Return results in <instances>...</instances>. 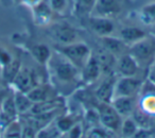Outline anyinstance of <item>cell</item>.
<instances>
[{"instance_id":"1","label":"cell","mask_w":155,"mask_h":138,"mask_svg":"<svg viewBox=\"0 0 155 138\" xmlns=\"http://www.w3.org/2000/svg\"><path fill=\"white\" fill-rule=\"evenodd\" d=\"M47 65H50L53 76L62 83L75 82L80 77V70L60 52L54 58L51 55Z\"/></svg>"},{"instance_id":"2","label":"cell","mask_w":155,"mask_h":138,"mask_svg":"<svg viewBox=\"0 0 155 138\" xmlns=\"http://www.w3.org/2000/svg\"><path fill=\"white\" fill-rule=\"evenodd\" d=\"M58 52L63 54L80 71L91 55V50L83 41H75L69 45L60 46Z\"/></svg>"},{"instance_id":"3","label":"cell","mask_w":155,"mask_h":138,"mask_svg":"<svg viewBox=\"0 0 155 138\" xmlns=\"http://www.w3.org/2000/svg\"><path fill=\"white\" fill-rule=\"evenodd\" d=\"M48 34L52 41L60 46L79 41L78 30L66 21H58L48 25Z\"/></svg>"},{"instance_id":"4","label":"cell","mask_w":155,"mask_h":138,"mask_svg":"<svg viewBox=\"0 0 155 138\" xmlns=\"http://www.w3.org/2000/svg\"><path fill=\"white\" fill-rule=\"evenodd\" d=\"M129 53L135 58L139 66L150 64L155 58V38L147 35L142 39L130 45Z\"/></svg>"},{"instance_id":"5","label":"cell","mask_w":155,"mask_h":138,"mask_svg":"<svg viewBox=\"0 0 155 138\" xmlns=\"http://www.w3.org/2000/svg\"><path fill=\"white\" fill-rule=\"evenodd\" d=\"M124 9V0H97L89 16L115 19L123 13Z\"/></svg>"},{"instance_id":"6","label":"cell","mask_w":155,"mask_h":138,"mask_svg":"<svg viewBox=\"0 0 155 138\" xmlns=\"http://www.w3.org/2000/svg\"><path fill=\"white\" fill-rule=\"evenodd\" d=\"M98 115H99V122L105 129L110 132L120 131L122 117L117 113L110 103L99 102L97 105Z\"/></svg>"},{"instance_id":"7","label":"cell","mask_w":155,"mask_h":138,"mask_svg":"<svg viewBox=\"0 0 155 138\" xmlns=\"http://www.w3.org/2000/svg\"><path fill=\"white\" fill-rule=\"evenodd\" d=\"M37 84H39V82L37 80V74H35V71L31 67L25 66L21 63L20 69L18 70L17 74L12 81L10 86L14 90L27 94Z\"/></svg>"},{"instance_id":"8","label":"cell","mask_w":155,"mask_h":138,"mask_svg":"<svg viewBox=\"0 0 155 138\" xmlns=\"http://www.w3.org/2000/svg\"><path fill=\"white\" fill-rule=\"evenodd\" d=\"M141 87L142 82L137 77H121L115 82L114 98L135 97L141 90Z\"/></svg>"},{"instance_id":"9","label":"cell","mask_w":155,"mask_h":138,"mask_svg":"<svg viewBox=\"0 0 155 138\" xmlns=\"http://www.w3.org/2000/svg\"><path fill=\"white\" fill-rule=\"evenodd\" d=\"M139 67L135 58L127 52L117 58L115 69L121 77H136L139 71Z\"/></svg>"},{"instance_id":"10","label":"cell","mask_w":155,"mask_h":138,"mask_svg":"<svg viewBox=\"0 0 155 138\" xmlns=\"http://www.w3.org/2000/svg\"><path fill=\"white\" fill-rule=\"evenodd\" d=\"M88 25L91 31L100 37L113 35L115 29H116L114 19H108V18L103 17L88 16Z\"/></svg>"},{"instance_id":"11","label":"cell","mask_w":155,"mask_h":138,"mask_svg":"<svg viewBox=\"0 0 155 138\" xmlns=\"http://www.w3.org/2000/svg\"><path fill=\"white\" fill-rule=\"evenodd\" d=\"M32 17L35 24L38 26H48L51 24L54 13L50 8L47 0H41L38 3L31 8Z\"/></svg>"},{"instance_id":"12","label":"cell","mask_w":155,"mask_h":138,"mask_svg":"<svg viewBox=\"0 0 155 138\" xmlns=\"http://www.w3.org/2000/svg\"><path fill=\"white\" fill-rule=\"evenodd\" d=\"M101 74H102V70H101V67H100L99 62L97 61L96 56L94 55V53H91V58H88L86 64L81 69L80 71L81 80L84 83H86V84H91V83L96 82L100 78Z\"/></svg>"},{"instance_id":"13","label":"cell","mask_w":155,"mask_h":138,"mask_svg":"<svg viewBox=\"0 0 155 138\" xmlns=\"http://www.w3.org/2000/svg\"><path fill=\"white\" fill-rule=\"evenodd\" d=\"M101 44H102L101 47L106 49L113 55L116 56V58H119V56L129 52L127 44H125L120 37H114L113 35L103 36L101 37Z\"/></svg>"},{"instance_id":"14","label":"cell","mask_w":155,"mask_h":138,"mask_svg":"<svg viewBox=\"0 0 155 138\" xmlns=\"http://www.w3.org/2000/svg\"><path fill=\"white\" fill-rule=\"evenodd\" d=\"M110 104L122 118L131 117L137 106L135 97H116L112 100Z\"/></svg>"},{"instance_id":"15","label":"cell","mask_w":155,"mask_h":138,"mask_svg":"<svg viewBox=\"0 0 155 138\" xmlns=\"http://www.w3.org/2000/svg\"><path fill=\"white\" fill-rule=\"evenodd\" d=\"M94 55L96 56L97 61L99 62L100 67H101V70H102V74H103V72L110 74V71H113V70L115 69L117 58L115 55H113L110 52H108L106 49H104L103 47L99 48Z\"/></svg>"},{"instance_id":"16","label":"cell","mask_w":155,"mask_h":138,"mask_svg":"<svg viewBox=\"0 0 155 138\" xmlns=\"http://www.w3.org/2000/svg\"><path fill=\"white\" fill-rule=\"evenodd\" d=\"M114 87L115 81L112 78H107L97 87L95 91L96 99L99 102L110 103L114 98Z\"/></svg>"},{"instance_id":"17","label":"cell","mask_w":155,"mask_h":138,"mask_svg":"<svg viewBox=\"0 0 155 138\" xmlns=\"http://www.w3.org/2000/svg\"><path fill=\"white\" fill-rule=\"evenodd\" d=\"M28 97L33 103H39V102H45L52 100V89L48 84H37L33 87L29 93H27Z\"/></svg>"},{"instance_id":"18","label":"cell","mask_w":155,"mask_h":138,"mask_svg":"<svg viewBox=\"0 0 155 138\" xmlns=\"http://www.w3.org/2000/svg\"><path fill=\"white\" fill-rule=\"evenodd\" d=\"M146 36L147 33L137 27H124L119 31V37L127 45H132Z\"/></svg>"},{"instance_id":"19","label":"cell","mask_w":155,"mask_h":138,"mask_svg":"<svg viewBox=\"0 0 155 138\" xmlns=\"http://www.w3.org/2000/svg\"><path fill=\"white\" fill-rule=\"evenodd\" d=\"M30 53L32 58L38 63L39 65H47L51 58V51L49 47L45 44H35L30 48Z\"/></svg>"},{"instance_id":"20","label":"cell","mask_w":155,"mask_h":138,"mask_svg":"<svg viewBox=\"0 0 155 138\" xmlns=\"http://www.w3.org/2000/svg\"><path fill=\"white\" fill-rule=\"evenodd\" d=\"M14 101H15L16 110L19 116L28 114L31 110L33 106V102L30 100L28 95L25 93H20V91L14 90Z\"/></svg>"},{"instance_id":"21","label":"cell","mask_w":155,"mask_h":138,"mask_svg":"<svg viewBox=\"0 0 155 138\" xmlns=\"http://www.w3.org/2000/svg\"><path fill=\"white\" fill-rule=\"evenodd\" d=\"M140 21L147 26H155V1L144 5L138 11Z\"/></svg>"},{"instance_id":"22","label":"cell","mask_w":155,"mask_h":138,"mask_svg":"<svg viewBox=\"0 0 155 138\" xmlns=\"http://www.w3.org/2000/svg\"><path fill=\"white\" fill-rule=\"evenodd\" d=\"M19 56L9 47L5 43L0 39V69H3L11 65Z\"/></svg>"},{"instance_id":"23","label":"cell","mask_w":155,"mask_h":138,"mask_svg":"<svg viewBox=\"0 0 155 138\" xmlns=\"http://www.w3.org/2000/svg\"><path fill=\"white\" fill-rule=\"evenodd\" d=\"M97 0H72L73 13L78 16H89Z\"/></svg>"},{"instance_id":"24","label":"cell","mask_w":155,"mask_h":138,"mask_svg":"<svg viewBox=\"0 0 155 138\" xmlns=\"http://www.w3.org/2000/svg\"><path fill=\"white\" fill-rule=\"evenodd\" d=\"M22 133V123L20 121L19 117L18 119L14 120L12 123H10L1 133L0 137L1 138H21Z\"/></svg>"},{"instance_id":"25","label":"cell","mask_w":155,"mask_h":138,"mask_svg":"<svg viewBox=\"0 0 155 138\" xmlns=\"http://www.w3.org/2000/svg\"><path fill=\"white\" fill-rule=\"evenodd\" d=\"M131 117L136 122V124L138 125V127H141V129H150L151 127L152 116H150L149 114L144 113L142 110H140V108L138 107V105L136 106V108L134 110Z\"/></svg>"},{"instance_id":"26","label":"cell","mask_w":155,"mask_h":138,"mask_svg":"<svg viewBox=\"0 0 155 138\" xmlns=\"http://www.w3.org/2000/svg\"><path fill=\"white\" fill-rule=\"evenodd\" d=\"M62 134L53 120L37 131L36 138H58Z\"/></svg>"},{"instance_id":"27","label":"cell","mask_w":155,"mask_h":138,"mask_svg":"<svg viewBox=\"0 0 155 138\" xmlns=\"http://www.w3.org/2000/svg\"><path fill=\"white\" fill-rule=\"evenodd\" d=\"M138 107L150 116H155V93H147L141 99Z\"/></svg>"},{"instance_id":"28","label":"cell","mask_w":155,"mask_h":138,"mask_svg":"<svg viewBox=\"0 0 155 138\" xmlns=\"http://www.w3.org/2000/svg\"><path fill=\"white\" fill-rule=\"evenodd\" d=\"M137 130H138V125L136 124V122L133 120L132 117H127V118H124L122 120L121 127H120L122 138H132Z\"/></svg>"},{"instance_id":"29","label":"cell","mask_w":155,"mask_h":138,"mask_svg":"<svg viewBox=\"0 0 155 138\" xmlns=\"http://www.w3.org/2000/svg\"><path fill=\"white\" fill-rule=\"evenodd\" d=\"M54 122H55L56 126L58 127V130H60L62 133H67V132L69 131V129H70L75 122H78V121H75L74 119H73V117L66 116V115H65V116L56 117V118L54 119Z\"/></svg>"},{"instance_id":"30","label":"cell","mask_w":155,"mask_h":138,"mask_svg":"<svg viewBox=\"0 0 155 138\" xmlns=\"http://www.w3.org/2000/svg\"><path fill=\"white\" fill-rule=\"evenodd\" d=\"M54 14L64 15L69 8V0H47Z\"/></svg>"},{"instance_id":"31","label":"cell","mask_w":155,"mask_h":138,"mask_svg":"<svg viewBox=\"0 0 155 138\" xmlns=\"http://www.w3.org/2000/svg\"><path fill=\"white\" fill-rule=\"evenodd\" d=\"M68 138H82L83 137V125L81 122H75L67 132Z\"/></svg>"},{"instance_id":"32","label":"cell","mask_w":155,"mask_h":138,"mask_svg":"<svg viewBox=\"0 0 155 138\" xmlns=\"http://www.w3.org/2000/svg\"><path fill=\"white\" fill-rule=\"evenodd\" d=\"M22 123V133H21V138H36V133L37 131L35 129H33L32 126H30L29 124Z\"/></svg>"},{"instance_id":"33","label":"cell","mask_w":155,"mask_h":138,"mask_svg":"<svg viewBox=\"0 0 155 138\" xmlns=\"http://www.w3.org/2000/svg\"><path fill=\"white\" fill-rule=\"evenodd\" d=\"M153 133L150 129H141L138 127V130L136 131V133L133 135L132 138H152Z\"/></svg>"},{"instance_id":"34","label":"cell","mask_w":155,"mask_h":138,"mask_svg":"<svg viewBox=\"0 0 155 138\" xmlns=\"http://www.w3.org/2000/svg\"><path fill=\"white\" fill-rule=\"evenodd\" d=\"M12 91V87L10 85L3 84L0 85V107L2 105L3 101L5 100V98L9 96V94Z\"/></svg>"},{"instance_id":"35","label":"cell","mask_w":155,"mask_h":138,"mask_svg":"<svg viewBox=\"0 0 155 138\" xmlns=\"http://www.w3.org/2000/svg\"><path fill=\"white\" fill-rule=\"evenodd\" d=\"M21 1V3L24 5H26V7H28V8H32V7H34L36 3H38L41 0H20Z\"/></svg>"},{"instance_id":"36","label":"cell","mask_w":155,"mask_h":138,"mask_svg":"<svg viewBox=\"0 0 155 138\" xmlns=\"http://www.w3.org/2000/svg\"><path fill=\"white\" fill-rule=\"evenodd\" d=\"M150 80L152 83H154L155 84V64L154 66L152 67V69H151V72H150Z\"/></svg>"},{"instance_id":"37","label":"cell","mask_w":155,"mask_h":138,"mask_svg":"<svg viewBox=\"0 0 155 138\" xmlns=\"http://www.w3.org/2000/svg\"><path fill=\"white\" fill-rule=\"evenodd\" d=\"M150 130L152 131L153 135L155 136V116H152V121H151V127Z\"/></svg>"},{"instance_id":"38","label":"cell","mask_w":155,"mask_h":138,"mask_svg":"<svg viewBox=\"0 0 155 138\" xmlns=\"http://www.w3.org/2000/svg\"><path fill=\"white\" fill-rule=\"evenodd\" d=\"M5 84V82H3V79H2V74H1V69H0V85H3Z\"/></svg>"},{"instance_id":"39","label":"cell","mask_w":155,"mask_h":138,"mask_svg":"<svg viewBox=\"0 0 155 138\" xmlns=\"http://www.w3.org/2000/svg\"><path fill=\"white\" fill-rule=\"evenodd\" d=\"M58 138H68V136H67V134H66V133H63L62 135H61Z\"/></svg>"},{"instance_id":"40","label":"cell","mask_w":155,"mask_h":138,"mask_svg":"<svg viewBox=\"0 0 155 138\" xmlns=\"http://www.w3.org/2000/svg\"><path fill=\"white\" fill-rule=\"evenodd\" d=\"M152 138H155V136H154V137H152Z\"/></svg>"},{"instance_id":"41","label":"cell","mask_w":155,"mask_h":138,"mask_svg":"<svg viewBox=\"0 0 155 138\" xmlns=\"http://www.w3.org/2000/svg\"><path fill=\"white\" fill-rule=\"evenodd\" d=\"M0 138H1V137H0Z\"/></svg>"},{"instance_id":"42","label":"cell","mask_w":155,"mask_h":138,"mask_svg":"<svg viewBox=\"0 0 155 138\" xmlns=\"http://www.w3.org/2000/svg\"><path fill=\"white\" fill-rule=\"evenodd\" d=\"M86 138H87V137H86Z\"/></svg>"},{"instance_id":"43","label":"cell","mask_w":155,"mask_h":138,"mask_svg":"<svg viewBox=\"0 0 155 138\" xmlns=\"http://www.w3.org/2000/svg\"><path fill=\"white\" fill-rule=\"evenodd\" d=\"M154 27H155V26H154Z\"/></svg>"}]
</instances>
